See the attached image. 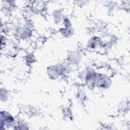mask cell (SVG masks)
<instances>
[{
	"label": "cell",
	"instance_id": "6da1fadb",
	"mask_svg": "<svg viewBox=\"0 0 130 130\" xmlns=\"http://www.w3.org/2000/svg\"><path fill=\"white\" fill-rule=\"evenodd\" d=\"M98 71L99 69L93 65H86L79 68L77 71L76 78L82 85L87 89L93 91L95 90L94 81Z\"/></svg>",
	"mask_w": 130,
	"mask_h": 130
},
{
	"label": "cell",
	"instance_id": "7a4b0ae2",
	"mask_svg": "<svg viewBox=\"0 0 130 130\" xmlns=\"http://www.w3.org/2000/svg\"><path fill=\"white\" fill-rule=\"evenodd\" d=\"M35 26L32 20L27 19L13 26L11 29L13 37L19 41H29L34 36Z\"/></svg>",
	"mask_w": 130,
	"mask_h": 130
},
{
	"label": "cell",
	"instance_id": "3957f363",
	"mask_svg": "<svg viewBox=\"0 0 130 130\" xmlns=\"http://www.w3.org/2000/svg\"><path fill=\"white\" fill-rule=\"evenodd\" d=\"M70 68L63 62H58L48 66L46 69V74L51 81H57L65 77L69 72Z\"/></svg>",
	"mask_w": 130,
	"mask_h": 130
},
{
	"label": "cell",
	"instance_id": "277c9868",
	"mask_svg": "<svg viewBox=\"0 0 130 130\" xmlns=\"http://www.w3.org/2000/svg\"><path fill=\"white\" fill-rule=\"evenodd\" d=\"M113 83L112 77L110 72L105 69H99L94 81L95 90H106L111 88Z\"/></svg>",
	"mask_w": 130,
	"mask_h": 130
},
{
	"label": "cell",
	"instance_id": "5b68a950",
	"mask_svg": "<svg viewBox=\"0 0 130 130\" xmlns=\"http://www.w3.org/2000/svg\"><path fill=\"white\" fill-rule=\"evenodd\" d=\"M84 53L79 49L69 51L66 55L64 62L70 69H78L81 67L84 60Z\"/></svg>",
	"mask_w": 130,
	"mask_h": 130
},
{
	"label": "cell",
	"instance_id": "8992f818",
	"mask_svg": "<svg viewBox=\"0 0 130 130\" xmlns=\"http://www.w3.org/2000/svg\"><path fill=\"white\" fill-rule=\"evenodd\" d=\"M16 117L10 111L1 110L0 111V130L12 129L17 123Z\"/></svg>",
	"mask_w": 130,
	"mask_h": 130
},
{
	"label": "cell",
	"instance_id": "52a82bcc",
	"mask_svg": "<svg viewBox=\"0 0 130 130\" xmlns=\"http://www.w3.org/2000/svg\"><path fill=\"white\" fill-rule=\"evenodd\" d=\"M58 32L61 38L65 39H70L74 36L75 29L70 17L65 16L61 26L58 29Z\"/></svg>",
	"mask_w": 130,
	"mask_h": 130
},
{
	"label": "cell",
	"instance_id": "ba28073f",
	"mask_svg": "<svg viewBox=\"0 0 130 130\" xmlns=\"http://www.w3.org/2000/svg\"><path fill=\"white\" fill-rule=\"evenodd\" d=\"M85 46L86 49L90 51H100L104 48L105 43L101 37L92 35L87 39Z\"/></svg>",
	"mask_w": 130,
	"mask_h": 130
},
{
	"label": "cell",
	"instance_id": "9c48e42d",
	"mask_svg": "<svg viewBox=\"0 0 130 130\" xmlns=\"http://www.w3.org/2000/svg\"><path fill=\"white\" fill-rule=\"evenodd\" d=\"M65 17L63 10L60 8H54L50 13V17L52 23L57 26H61Z\"/></svg>",
	"mask_w": 130,
	"mask_h": 130
},
{
	"label": "cell",
	"instance_id": "30bf717a",
	"mask_svg": "<svg viewBox=\"0 0 130 130\" xmlns=\"http://www.w3.org/2000/svg\"><path fill=\"white\" fill-rule=\"evenodd\" d=\"M75 98L81 105H84L88 101V95L84 89L79 88L75 94Z\"/></svg>",
	"mask_w": 130,
	"mask_h": 130
},
{
	"label": "cell",
	"instance_id": "8fae6325",
	"mask_svg": "<svg viewBox=\"0 0 130 130\" xmlns=\"http://www.w3.org/2000/svg\"><path fill=\"white\" fill-rule=\"evenodd\" d=\"M10 98V90L5 86H1L0 88V101L2 103H7Z\"/></svg>",
	"mask_w": 130,
	"mask_h": 130
},
{
	"label": "cell",
	"instance_id": "7c38bea8",
	"mask_svg": "<svg viewBox=\"0 0 130 130\" xmlns=\"http://www.w3.org/2000/svg\"><path fill=\"white\" fill-rule=\"evenodd\" d=\"M37 57L32 52L27 53L24 56V61L28 67H31L37 61Z\"/></svg>",
	"mask_w": 130,
	"mask_h": 130
},
{
	"label": "cell",
	"instance_id": "4fadbf2b",
	"mask_svg": "<svg viewBox=\"0 0 130 130\" xmlns=\"http://www.w3.org/2000/svg\"><path fill=\"white\" fill-rule=\"evenodd\" d=\"M30 127L29 125L25 122L18 120L17 123L13 127L12 129L15 130H27L29 129Z\"/></svg>",
	"mask_w": 130,
	"mask_h": 130
}]
</instances>
